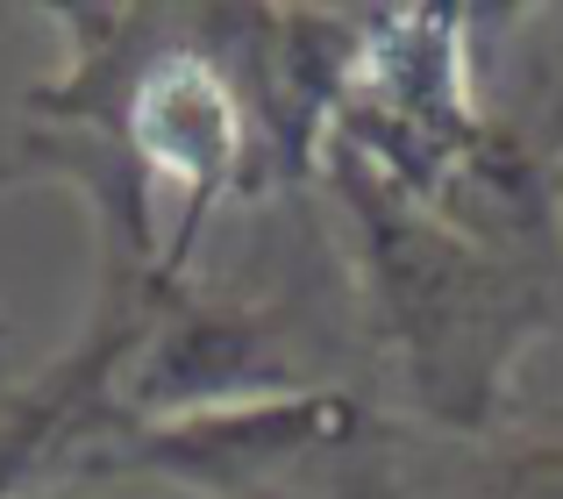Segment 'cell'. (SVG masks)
<instances>
[{"label": "cell", "mask_w": 563, "mask_h": 499, "mask_svg": "<svg viewBox=\"0 0 563 499\" xmlns=\"http://www.w3.org/2000/svg\"><path fill=\"white\" fill-rule=\"evenodd\" d=\"M350 229L357 321L393 386L450 435H493L514 414L507 378L542 335H563V271L456 236L421 200L393 193L350 157H321Z\"/></svg>", "instance_id": "1"}, {"label": "cell", "mask_w": 563, "mask_h": 499, "mask_svg": "<svg viewBox=\"0 0 563 499\" xmlns=\"http://www.w3.org/2000/svg\"><path fill=\"white\" fill-rule=\"evenodd\" d=\"M157 278H100L79 343L36 378L8 372V321H0V499H43L71 450H86L114 421V378L136 357L157 307Z\"/></svg>", "instance_id": "2"}, {"label": "cell", "mask_w": 563, "mask_h": 499, "mask_svg": "<svg viewBox=\"0 0 563 499\" xmlns=\"http://www.w3.org/2000/svg\"><path fill=\"white\" fill-rule=\"evenodd\" d=\"M450 499H563V407L507 414L478 435Z\"/></svg>", "instance_id": "3"}, {"label": "cell", "mask_w": 563, "mask_h": 499, "mask_svg": "<svg viewBox=\"0 0 563 499\" xmlns=\"http://www.w3.org/2000/svg\"><path fill=\"white\" fill-rule=\"evenodd\" d=\"M22 179H43V157H36V143H14V151H0V186H22Z\"/></svg>", "instance_id": "4"}]
</instances>
